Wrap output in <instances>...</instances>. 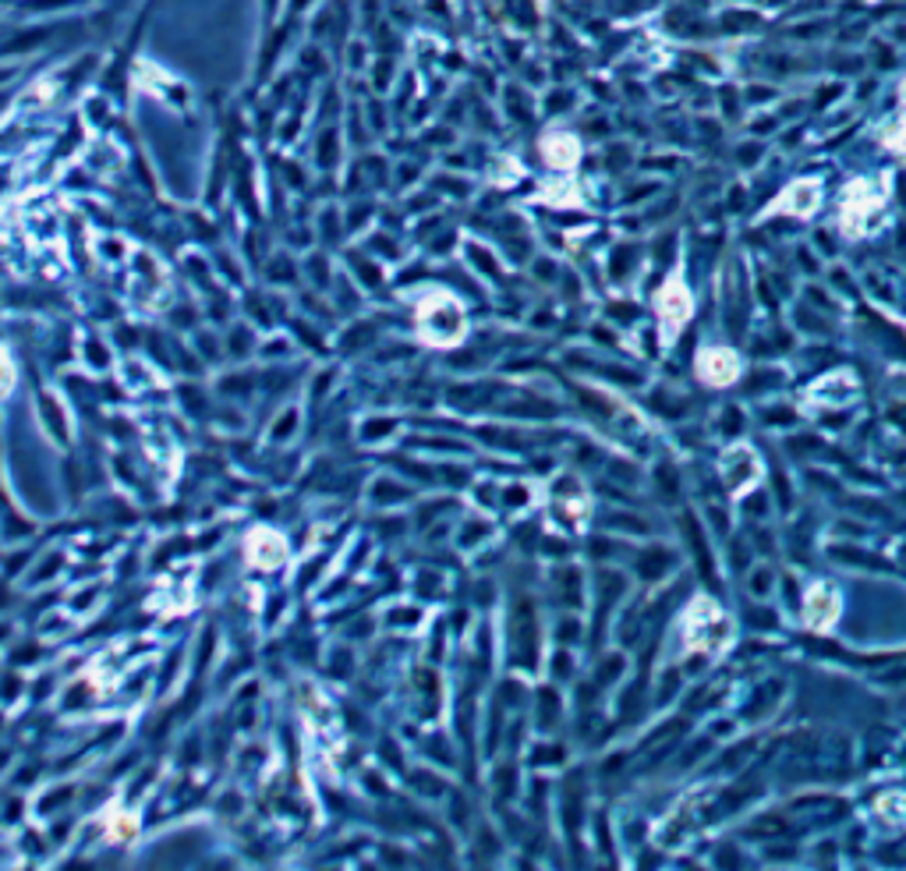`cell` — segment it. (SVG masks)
Segmentation results:
<instances>
[{
    "mask_svg": "<svg viewBox=\"0 0 906 871\" xmlns=\"http://www.w3.org/2000/svg\"><path fill=\"white\" fill-rule=\"evenodd\" d=\"M807 606H811V624L825 627V624L832 620V613H835V595L829 592V588H815Z\"/></svg>",
    "mask_w": 906,
    "mask_h": 871,
    "instance_id": "2",
    "label": "cell"
},
{
    "mask_svg": "<svg viewBox=\"0 0 906 871\" xmlns=\"http://www.w3.org/2000/svg\"><path fill=\"white\" fill-rule=\"evenodd\" d=\"M899 100H903V106H906V82L899 86Z\"/></svg>",
    "mask_w": 906,
    "mask_h": 871,
    "instance_id": "3",
    "label": "cell"
},
{
    "mask_svg": "<svg viewBox=\"0 0 906 871\" xmlns=\"http://www.w3.org/2000/svg\"><path fill=\"white\" fill-rule=\"evenodd\" d=\"M882 203V195H871V184L857 181L854 189L846 192V206H843V227L846 231H860V223L868 220V213Z\"/></svg>",
    "mask_w": 906,
    "mask_h": 871,
    "instance_id": "1",
    "label": "cell"
}]
</instances>
